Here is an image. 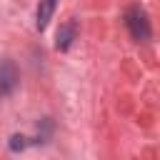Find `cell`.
Returning a JSON list of instances; mask_svg holds the SVG:
<instances>
[{
	"label": "cell",
	"instance_id": "6da1fadb",
	"mask_svg": "<svg viewBox=\"0 0 160 160\" xmlns=\"http://www.w3.org/2000/svg\"><path fill=\"white\" fill-rule=\"evenodd\" d=\"M122 20H125V28H128V32H130V38H132L135 42H148V40L152 38L150 15L145 12V8H140V5H130V8L125 10Z\"/></svg>",
	"mask_w": 160,
	"mask_h": 160
},
{
	"label": "cell",
	"instance_id": "7a4b0ae2",
	"mask_svg": "<svg viewBox=\"0 0 160 160\" xmlns=\"http://www.w3.org/2000/svg\"><path fill=\"white\" fill-rule=\"evenodd\" d=\"M20 85V72H18V65L10 60V58H2L0 60V98H10Z\"/></svg>",
	"mask_w": 160,
	"mask_h": 160
},
{
	"label": "cell",
	"instance_id": "3957f363",
	"mask_svg": "<svg viewBox=\"0 0 160 160\" xmlns=\"http://www.w3.org/2000/svg\"><path fill=\"white\" fill-rule=\"evenodd\" d=\"M75 38H78V20L70 18V20H65V22L58 28V32H55V50L68 52V50L72 48Z\"/></svg>",
	"mask_w": 160,
	"mask_h": 160
},
{
	"label": "cell",
	"instance_id": "277c9868",
	"mask_svg": "<svg viewBox=\"0 0 160 160\" xmlns=\"http://www.w3.org/2000/svg\"><path fill=\"white\" fill-rule=\"evenodd\" d=\"M58 2H60V0H40V2H38V10H35V28H38L40 32L50 25V20H52V15H55V10H58Z\"/></svg>",
	"mask_w": 160,
	"mask_h": 160
},
{
	"label": "cell",
	"instance_id": "5b68a950",
	"mask_svg": "<svg viewBox=\"0 0 160 160\" xmlns=\"http://www.w3.org/2000/svg\"><path fill=\"white\" fill-rule=\"evenodd\" d=\"M25 148H30V138L28 135H22V132L10 135V140H8V150L10 152H22Z\"/></svg>",
	"mask_w": 160,
	"mask_h": 160
}]
</instances>
